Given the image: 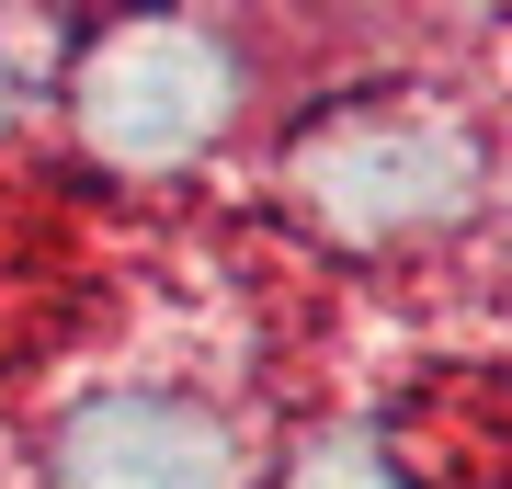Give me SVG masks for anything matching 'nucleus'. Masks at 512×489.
<instances>
[{
    "mask_svg": "<svg viewBox=\"0 0 512 489\" xmlns=\"http://www.w3.org/2000/svg\"><path fill=\"white\" fill-rule=\"evenodd\" d=\"M239 444L217 433V410L171 399V387H103L57 421L46 489H228Z\"/></svg>",
    "mask_w": 512,
    "mask_h": 489,
    "instance_id": "7ed1b4c3",
    "label": "nucleus"
},
{
    "mask_svg": "<svg viewBox=\"0 0 512 489\" xmlns=\"http://www.w3.org/2000/svg\"><path fill=\"white\" fill-rule=\"evenodd\" d=\"M12 103H23V69H0V126H12Z\"/></svg>",
    "mask_w": 512,
    "mask_h": 489,
    "instance_id": "39448f33",
    "label": "nucleus"
},
{
    "mask_svg": "<svg viewBox=\"0 0 512 489\" xmlns=\"http://www.w3.org/2000/svg\"><path fill=\"white\" fill-rule=\"evenodd\" d=\"M285 489H410V478H399V455H387L376 433H308L296 467H285Z\"/></svg>",
    "mask_w": 512,
    "mask_h": 489,
    "instance_id": "20e7f679",
    "label": "nucleus"
},
{
    "mask_svg": "<svg viewBox=\"0 0 512 489\" xmlns=\"http://www.w3.org/2000/svg\"><path fill=\"white\" fill-rule=\"evenodd\" d=\"M228 114H239V46L217 23H171V12L103 23L80 57V126L126 171H171L194 148H217Z\"/></svg>",
    "mask_w": 512,
    "mask_h": 489,
    "instance_id": "f257e3e1",
    "label": "nucleus"
},
{
    "mask_svg": "<svg viewBox=\"0 0 512 489\" xmlns=\"http://www.w3.org/2000/svg\"><path fill=\"white\" fill-rule=\"evenodd\" d=\"M296 182L308 205L342 239H399V228H433L467 205L478 182V148L444 126V114H410V103H353L342 126H319L296 148Z\"/></svg>",
    "mask_w": 512,
    "mask_h": 489,
    "instance_id": "f03ea898",
    "label": "nucleus"
}]
</instances>
